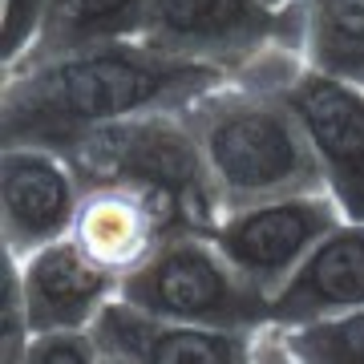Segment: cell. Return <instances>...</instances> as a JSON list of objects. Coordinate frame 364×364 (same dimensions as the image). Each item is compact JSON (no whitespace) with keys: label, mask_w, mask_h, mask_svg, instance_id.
Wrapping results in <instances>:
<instances>
[{"label":"cell","mask_w":364,"mask_h":364,"mask_svg":"<svg viewBox=\"0 0 364 364\" xmlns=\"http://www.w3.org/2000/svg\"><path fill=\"white\" fill-rule=\"evenodd\" d=\"M219 81H227V73L158 53L138 37L57 53L33 65L4 69L0 138L4 146L65 150L73 138L105 122L186 109Z\"/></svg>","instance_id":"cell-1"},{"label":"cell","mask_w":364,"mask_h":364,"mask_svg":"<svg viewBox=\"0 0 364 364\" xmlns=\"http://www.w3.org/2000/svg\"><path fill=\"white\" fill-rule=\"evenodd\" d=\"M219 210L328 191L304 126L272 90L227 77L182 109Z\"/></svg>","instance_id":"cell-2"},{"label":"cell","mask_w":364,"mask_h":364,"mask_svg":"<svg viewBox=\"0 0 364 364\" xmlns=\"http://www.w3.org/2000/svg\"><path fill=\"white\" fill-rule=\"evenodd\" d=\"M61 154L73 162L81 186L126 182V186L154 191L166 203H174L195 231H210L223 215L182 109L105 122L97 130L73 138Z\"/></svg>","instance_id":"cell-3"},{"label":"cell","mask_w":364,"mask_h":364,"mask_svg":"<svg viewBox=\"0 0 364 364\" xmlns=\"http://www.w3.org/2000/svg\"><path fill=\"white\" fill-rule=\"evenodd\" d=\"M117 296L154 316L207 328L272 324V299L251 287L207 231L166 235L130 275Z\"/></svg>","instance_id":"cell-4"},{"label":"cell","mask_w":364,"mask_h":364,"mask_svg":"<svg viewBox=\"0 0 364 364\" xmlns=\"http://www.w3.org/2000/svg\"><path fill=\"white\" fill-rule=\"evenodd\" d=\"M239 77L272 90L296 114L328 195L344 219L364 223V85L308 65L299 49L272 53Z\"/></svg>","instance_id":"cell-5"},{"label":"cell","mask_w":364,"mask_h":364,"mask_svg":"<svg viewBox=\"0 0 364 364\" xmlns=\"http://www.w3.org/2000/svg\"><path fill=\"white\" fill-rule=\"evenodd\" d=\"M138 41L239 77L272 53L299 49V13L272 0H150Z\"/></svg>","instance_id":"cell-6"},{"label":"cell","mask_w":364,"mask_h":364,"mask_svg":"<svg viewBox=\"0 0 364 364\" xmlns=\"http://www.w3.org/2000/svg\"><path fill=\"white\" fill-rule=\"evenodd\" d=\"M340 219L344 210L328 191H308V195H284L223 210L207 235L251 287L275 299V291L299 272V263L312 255V247Z\"/></svg>","instance_id":"cell-7"},{"label":"cell","mask_w":364,"mask_h":364,"mask_svg":"<svg viewBox=\"0 0 364 364\" xmlns=\"http://www.w3.org/2000/svg\"><path fill=\"white\" fill-rule=\"evenodd\" d=\"M93 336L102 344L105 364H251L279 360L275 324L263 328H207L154 316L134 308L117 296L109 299L97 320Z\"/></svg>","instance_id":"cell-8"},{"label":"cell","mask_w":364,"mask_h":364,"mask_svg":"<svg viewBox=\"0 0 364 364\" xmlns=\"http://www.w3.org/2000/svg\"><path fill=\"white\" fill-rule=\"evenodd\" d=\"M77 170L49 146H4L0 150V239L4 251L25 259L37 247L73 235L81 210Z\"/></svg>","instance_id":"cell-9"},{"label":"cell","mask_w":364,"mask_h":364,"mask_svg":"<svg viewBox=\"0 0 364 364\" xmlns=\"http://www.w3.org/2000/svg\"><path fill=\"white\" fill-rule=\"evenodd\" d=\"M178 231H195L174 203L154 191L126 186V182H93L81 195V210L73 223V243L97 267L117 279L130 275L150 251Z\"/></svg>","instance_id":"cell-10"},{"label":"cell","mask_w":364,"mask_h":364,"mask_svg":"<svg viewBox=\"0 0 364 364\" xmlns=\"http://www.w3.org/2000/svg\"><path fill=\"white\" fill-rule=\"evenodd\" d=\"M21 279H25L28 316H33V336L49 328H93L97 312L122 291V279L97 267L73 243V235L25 255Z\"/></svg>","instance_id":"cell-11"},{"label":"cell","mask_w":364,"mask_h":364,"mask_svg":"<svg viewBox=\"0 0 364 364\" xmlns=\"http://www.w3.org/2000/svg\"><path fill=\"white\" fill-rule=\"evenodd\" d=\"M364 308V223L340 219L272 299L275 324H304Z\"/></svg>","instance_id":"cell-12"},{"label":"cell","mask_w":364,"mask_h":364,"mask_svg":"<svg viewBox=\"0 0 364 364\" xmlns=\"http://www.w3.org/2000/svg\"><path fill=\"white\" fill-rule=\"evenodd\" d=\"M146 9H150V0H49L33 45L13 65H33V61L57 57V53L109 45V41H134L142 33Z\"/></svg>","instance_id":"cell-13"},{"label":"cell","mask_w":364,"mask_h":364,"mask_svg":"<svg viewBox=\"0 0 364 364\" xmlns=\"http://www.w3.org/2000/svg\"><path fill=\"white\" fill-rule=\"evenodd\" d=\"M299 53L316 69L364 85V0H291Z\"/></svg>","instance_id":"cell-14"},{"label":"cell","mask_w":364,"mask_h":364,"mask_svg":"<svg viewBox=\"0 0 364 364\" xmlns=\"http://www.w3.org/2000/svg\"><path fill=\"white\" fill-rule=\"evenodd\" d=\"M275 336H279V360L364 364V308L324 316V320H304V324H275Z\"/></svg>","instance_id":"cell-15"},{"label":"cell","mask_w":364,"mask_h":364,"mask_svg":"<svg viewBox=\"0 0 364 364\" xmlns=\"http://www.w3.org/2000/svg\"><path fill=\"white\" fill-rule=\"evenodd\" d=\"M28 340H33V316H28V296L21 279V259L4 251L0 259V360L25 364Z\"/></svg>","instance_id":"cell-16"},{"label":"cell","mask_w":364,"mask_h":364,"mask_svg":"<svg viewBox=\"0 0 364 364\" xmlns=\"http://www.w3.org/2000/svg\"><path fill=\"white\" fill-rule=\"evenodd\" d=\"M28 360L37 364H105L93 328H49L28 340Z\"/></svg>","instance_id":"cell-17"},{"label":"cell","mask_w":364,"mask_h":364,"mask_svg":"<svg viewBox=\"0 0 364 364\" xmlns=\"http://www.w3.org/2000/svg\"><path fill=\"white\" fill-rule=\"evenodd\" d=\"M49 0H0V61L13 65L33 45Z\"/></svg>","instance_id":"cell-18"},{"label":"cell","mask_w":364,"mask_h":364,"mask_svg":"<svg viewBox=\"0 0 364 364\" xmlns=\"http://www.w3.org/2000/svg\"><path fill=\"white\" fill-rule=\"evenodd\" d=\"M272 4H279V9H284V4H291V0H272Z\"/></svg>","instance_id":"cell-19"}]
</instances>
